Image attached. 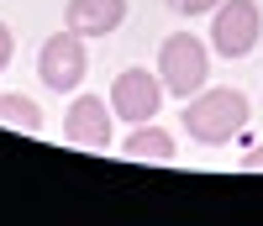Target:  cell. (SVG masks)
<instances>
[{
  "mask_svg": "<svg viewBox=\"0 0 263 226\" xmlns=\"http://www.w3.org/2000/svg\"><path fill=\"white\" fill-rule=\"evenodd\" d=\"M0 121L6 126H16V131H27V137H42V110H37V100H27V95H0Z\"/></svg>",
  "mask_w": 263,
  "mask_h": 226,
  "instance_id": "9c48e42d",
  "label": "cell"
},
{
  "mask_svg": "<svg viewBox=\"0 0 263 226\" xmlns=\"http://www.w3.org/2000/svg\"><path fill=\"white\" fill-rule=\"evenodd\" d=\"M84 69H90V58H84V37L69 32V27L53 32L37 48V74H42V84H48L53 95H74L79 79H84Z\"/></svg>",
  "mask_w": 263,
  "mask_h": 226,
  "instance_id": "277c9868",
  "label": "cell"
},
{
  "mask_svg": "<svg viewBox=\"0 0 263 226\" xmlns=\"http://www.w3.org/2000/svg\"><path fill=\"white\" fill-rule=\"evenodd\" d=\"M121 21H126V0H69V6H63V27L79 32L84 42L111 37Z\"/></svg>",
  "mask_w": 263,
  "mask_h": 226,
  "instance_id": "52a82bcc",
  "label": "cell"
},
{
  "mask_svg": "<svg viewBox=\"0 0 263 226\" xmlns=\"http://www.w3.org/2000/svg\"><path fill=\"white\" fill-rule=\"evenodd\" d=\"M263 37V11L258 0H221L211 11V53L221 58H248Z\"/></svg>",
  "mask_w": 263,
  "mask_h": 226,
  "instance_id": "3957f363",
  "label": "cell"
},
{
  "mask_svg": "<svg viewBox=\"0 0 263 226\" xmlns=\"http://www.w3.org/2000/svg\"><path fill=\"white\" fill-rule=\"evenodd\" d=\"M248 116H253V105H248L242 89H232V84L200 89V95H190L184 110H179L184 137H190V142H200V147H227L237 131L248 126Z\"/></svg>",
  "mask_w": 263,
  "mask_h": 226,
  "instance_id": "6da1fadb",
  "label": "cell"
},
{
  "mask_svg": "<svg viewBox=\"0 0 263 226\" xmlns=\"http://www.w3.org/2000/svg\"><path fill=\"white\" fill-rule=\"evenodd\" d=\"M242 174H263V147H253V153H242Z\"/></svg>",
  "mask_w": 263,
  "mask_h": 226,
  "instance_id": "7c38bea8",
  "label": "cell"
},
{
  "mask_svg": "<svg viewBox=\"0 0 263 226\" xmlns=\"http://www.w3.org/2000/svg\"><path fill=\"white\" fill-rule=\"evenodd\" d=\"M216 6H221V0H168L174 16H211Z\"/></svg>",
  "mask_w": 263,
  "mask_h": 226,
  "instance_id": "30bf717a",
  "label": "cell"
},
{
  "mask_svg": "<svg viewBox=\"0 0 263 226\" xmlns=\"http://www.w3.org/2000/svg\"><path fill=\"white\" fill-rule=\"evenodd\" d=\"M105 100H111V110H116L121 121H132V126H137V121H153V116H158V105H163V79L147 74V69H121Z\"/></svg>",
  "mask_w": 263,
  "mask_h": 226,
  "instance_id": "5b68a950",
  "label": "cell"
},
{
  "mask_svg": "<svg viewBox=\"0 0 263 226\" xmlns=\"http://www.w3.org/2000/svg\"><path fill=\"white\" fill-rule=\"evenodd\" d=\"M158 79H163L168 95H179V100L200 95L205 79H211V48H205L195 32L163 37V48H158Z\"/></svg>",
  "mask_w": 263,
  "mask_h": 226,
  "instance_id": "7a4b0ae2",
  "label": "cell"
},
{
  "mask_svg": "<svg viewBox=\"0 0 263 226\" xmlns=\"http://www.w3.org/2000/svg\"><path fill=\"white\" fill-rule=\"evenodd\" d=\"M121 153L137 158V163H174V158H179V153H174V137H168L163 126H153V121L132 126V137L121 142Z\"/></svg>",
  "mask_w": 263,
  "mask_h": 226,
  "instance_id": "ba28073f",
  "label": "cell"
},
{
  "mask_svg": "<svg viewBox=\"0 0 263 226\" xmlns=\"http://www.w3.org/2000/svg\"><path fill=\"white\" fill-rule=\"evenodd\" d=\"M11 53H16V37H11L6 21H0V69H11Z\"/></svg>",
  "mask_w": 263,
  "mask_h": 226,
  "instance_id": "8fae6325",
  "label": "cell"
},
{
  "mask_svg": "<svg viewBox=\"0 0 263 226\" xmlns=\"http://www.w3.org/2000/svg\"><path fill=\"white\" fill-rule=\"evenodd\" d=\"M111 121H116L111 100H100V95H74V105L63 110V137H69L74 147L105 153V147H111Z\"/></svg>",
  "mask_w": 263,
  "mask_h": 226,
  "instance_id": "8992f818",
  "label": "cell"
}]
</instances>
